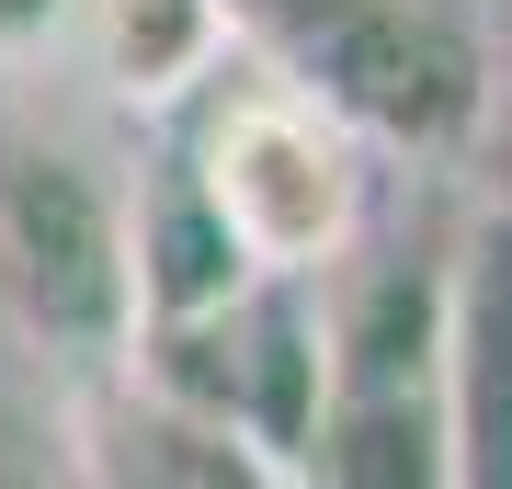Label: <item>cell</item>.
<instances>
[{
	"label": "cell",
	"instance_id": "obj_10",
	"mask_svg": "<svg viewBox=\"0 0 512 489\" xmlns=\"http://www.w3.org/2000/svg\"><path fill=\"white\" fill-rule=\"evenodd\" d=\"M69 12H80V0H0V57H12V46H46Z\"/></svg>",
	"mask_w": 512,
	"mask_h": 489
},
{
	"label": "cell",
	"instance_id": "obj_9",
	"mask_svg": "<svg viewBox=\"0 0 512 489\" xmlns=\"http://www.w3.org/2000/svg\"><path fill=\"white\" fill-rule=\"evenodd\" d=\"M69 23H92V57L126 103H183L217 69V46L239 35L228 0H80Z\"/></svg>",
	"mask_w": 512,
	"mask_h": 489
},
{
	"label": "cell",
	"instance_id": "obj_6",
	"mask_svg": "<svg viewBox=\"0 0 512 489\" xmlns=\"http://www.w3.org/2000/svg\"><path fill=\"white\" fill-rule=\"evenodd\" d=\"M319 330H330V387H433L444 273L433 262H376L319 308Z\"/></svg>",
	"mask_w": 512,
	"mask_h": 489
},
{
	"label": "cell",
	"instance_id": "obj_1",
	"mask_svg": "<svg viewBox=\"0 0 512 489\" xmlns=\"http://www.w3.org/2000/svg\"><path fill=\"white\" fill-rule=\"evenodd\" d=\"M239 35L330 103L353 137L456 160L490 137V12L478 0H228Z\"/></svg>",
	"mask_w": 512,
	"mask_h": 489
},
{
	"label": "cell",
	"instance_id": "obj_8",
	"mask_svg": "<svg viewBox=\"0 0 512 489\" xmlns=\"http://www.w3.org/2000/svg\"><path fill=\"white\" fill-rule=\"evenodd\" d=\"M92 467H103V478H183V489H251V478H285L274 455L239 433V421L183 410V399H160V387H137V399L103 410V455H92Z\"/></svg>",
	"mask_w": 512,
	"mask_h": 489
},
{
	"label": "cell",
	"instance_id": "obj_2",
	"mask_svg": "<svg viewBox=\"0 0 512 489\" xmlns=\"http://www.w3.org/2000/svg\"><path fill=\"white\" fill-rule=\"evenodd\" d=\"M0 319L69 364H103L137 319L114 182L23 103H0Z\"/></svg>",
	"mask_w": 512,
	"mask_h": 489
},
{
	"label": "cell",
	"instance_id": "obj_5",
	"mask_svg": "<svg viewBox=\"0 0 512 489\" xmlns=\"http://www.w3.org/2000/svg\"><path fill=\"white\" fill-rule=\"evenodd\" d=\"M251 285V251L239 228L217 217L194 160H160L126 205V308L137 319H194V308H228Z\"/></svg>",
	"mask_w": 512,
	"mask_h": 489
},
{
	"label": "cell",
	"instance_id": "obj_3",
	"mask_svg": "<svg viewBox=\"0 0 512 489\" xmlns=\"http://www.w3.org/2000/svg\"><path fill=\"white\" fill-rule=\"evenodd\" d=\"M217 217L239 228L251 273H330L365 228V160H353V126L330 103H308L296 80L239 91V103L205 126L194 148Z\"/></svg>",
	"mask_w": 512,
	"mask_h": 489
},
{
	"label": "cell",
	"instance_id": "obj_7",
	"mask_svg": "<svg viewBox=\"0 0 512 489\" xmlns=\"http://www.w3.org/2000/svg\"><path fill=\"white\" fill-rule=\"evenodd\" d=\"M296 478L342 489H444V410L433 387H330Z\"/></svg>",
	"mask_w": 512,
	"mask_h": 489
},
{
	"label": "cell",
	"instance_id": "obj_4",
	"mask_svg": "<svg viewBox=\"0 0 512 489\" xmlns=\"http://www.w3.org/2000/svg\"><path fill=\"white\" fill-rule=\"evenodd\" d=\"M433 410H444V478L512 489V217L444 262Z\"/></svg>",
	"mask_w": 512,
	"mask_h": 489
}]
</instances>
